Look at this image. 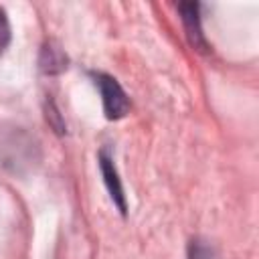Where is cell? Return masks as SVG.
I'll list each match as a JSON object with an SVG mask.
<instances>
[{"label":"cell","mask_w":259,"mask_h":259,"mask_svg":"<svg viewBox=\"0 0 259 259\" xmlns=\"http://www.w3.org/2000/svg\"><path fill=\"white\" fill-rule=\"evenodd\" d=\"M97 160H99V170H101L103 182H105V186H107V192H109V196H111L113 204L119 208V212H121V214H125V212H127L125 194H123V186H121V180H119L117 168H115V164H113V158H111L105 150H101V152H99V156H97Z\"/></svg>","instance_id":"obj_2"},{"label":"cell","mask_w":259,"mask_h":259,"mask_svg":"<svg viewBox=\"0 0 259 259\" xmlns=\"http://www.w3.org/2000/svg\"><path fill=\"white\" fill-rule=\"evenodd\" d=\"M38 65H40V71L42 73L57 75V73H61V71L67 69V55L59 47H55L53 42H45V47L40 51Z\"/></svg>","instance_id":"obj_4"},{"label":"cell","mask_w":259,"mask_h":259,"mask_svg":"<svg viewBox=\"0 0 259 259\" xmlns=\"http://www.w3.org/2000/svg\"><path fill=\"white\" fill-rule=\"evenodd\" d=\"M8 45H10V22H8L4 8H0V55L4 53Z\"/></svg>","instance_id":"obj_6"},{"label":"cell","mask_w":259,"mask_h":259,"mask_svg":"<svg viewBox=\"0 0 259 259\" xmlns=\"http://www.w3.org/2000/svg\"><path fill=\"white\" fill-rule=\"evenodd\" d=\"M186 257H188V259H219L214 247H212L208 241L200 239V237H196V239H192V241L188 243Z\"/></svg>","instance_id":"obj_5"},{"label":"cell","mask_w":259,"mask_h":259,"mask_svg":"<svg viewBox=\"0 0 259 259\" xmlns=\"http://www.w3.org/2000/svg\"><path fill=\"white\" fill-rule=\"evenodd\" d=\"M95 87L101 93V103H103V113L107 119H121L127 109H130V97L123 91V87L119 85V81L107 73H89Z\"/></svg>","instance_id":"obj_1"},{"label":"cell","mask_w":259,"mask_h":259,"mask_svg":"<svg viewBox=\"0 0 259 259\" xmlns=\"http://www.w3.org/2000/svg\"><path fill=\"white\" fill-rule=\"evenodd\" d=\"M178 12H180V18L184 22V30H186V36L190 40V45L194 49H200V51H206V38H204V32H202V24H200V4L196 2H182L178 4Z\"/></svg>","instance_id":"obj_3"}]
</instances>
